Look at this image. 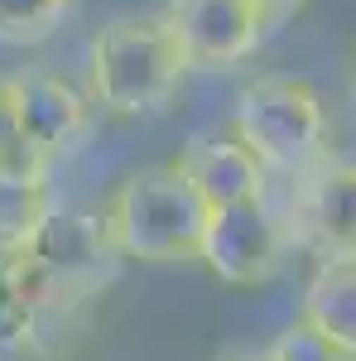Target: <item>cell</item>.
<instances>
[{"instance_id":"cell-17","label":"cell","mask_w":356,"mask_h":361,"mask_svg":"<svg viewBox=\"0 0 356 361\" xmlns=\"http://www.w3.org/2000/svg\"><path fill=\"white\" fill-rule=\"evenodd\" d=\"M226 361H274V357H270V347H265V352H241V357H226Z\"/></svg>"},{"instance_id":"cell-1","label":"cell","mask_w":356,"mask_h":361,"mask_svg":"<svg viewBox=\"0 0 356 361\" xmlns=\"http://www.w3.org/2000/svg\"><path fill=\"white\" fill-rule=\"evenodd\" d=\"M97 289L58 275L34 246L0 255V347L25 361H63L92 328Z\"/></svg>"},{"instance_id":"cell-2","label":"cell","mask_w":356,"mask_h":361,"mask_svg":"<svg viewBox=\"0 0 356 361\" xmlns=\"http://www.w3.org/2000/svg\"><path fill=\"white\" fill-rule=\"evenodd\" d=\"M102 222L121 260H145V265L197 260L207 231V202L192 193L173 164H159L121 178L102 207Z\"/></svg>"},{"instance_id":"cell-9","label":"cell","mask_w":356,"mask_h":361,"mask_svg":"<svg viewBox=\"0 0 356 361\" xmlns=\"http://www.w3.org/2000/svg\"><path fill=\"white\" fill-rule=\"evenodd\" d=\"M173 169L188 178V188L207 212L212 207H231V202H255L270 188V169L255 159V149H246L236 135L226 140H192L188 149L173 159Z\"/></svg>"},{"instance_id":"cell-12","label":"cell","mask_w":356,"mask_h":361,"mask_svg":"<svg viewBox=\"0 0 356 361\" xmlns=\"http://www.w3.org/2000/svg\"><path fill=\"white\" fill-rule=\"evenodd\" d=\"M78 0H0V44L10 49H29L54 39L68 25Z\"/></svg>"},{"instance_id":"cell-15","label":"cell","mask_w":356,"mask_h":361,"mask_svg":"<svg viewBox=\"0 0 356 361\" xmlns=\"http://www.w3.org/2000/svg\"><path fill=\"white\" fill-rule=\"evenodd\" d=\"M308 0H255V10L270 20V25H279V20H289V15H299Z\"/></svg>"},{"instance_id":"cell-13","label":"cell","mask_w":356,"mask_h":361,"mask_svg":"<svg viewBox=\"0 0 356 361\" xmlns=\"http://www.w3.org/2000/svg\"><path fill=\"white\" fill-rule=\"evenodd\" d=\"M49 154L39 145H29L20 130V102H15V78H0V173H20V178H39L49 173Z\"/></svg>"},{"instance_id":"cell-8","label":"cell","mask_w":356,"mask_h":361,"mask_svg":"<svg viewBox=\"0 0 356 361\" xmlns=\"http://www.w3.org/2000/svg\"><path fill=\"white\" fill-rule=\"evenodd\" d=\"M15 102H20V130L29 145H39L49 159L78 149L92 130V92L68 82L63 73H15Z\"/></svg>"},{"instance_id":"cell-7","label":"cell","mask_w":356,"mask_h":361,"mask_svg":"<svg viewBox=\"0 0 356 361\" xmlns=\"http://www.w3.org/2000/svg\"><path fill=\"white\" fill-rule=\"evenodd\" d=\"M164 20L188 68H236L260 49L270 29L255 0H168Z\"/></svg>"},{"instance_id":"cell-5","label":"cell","mask_w":356,"mask_h":361,"mask_svg":"<svg viewBox=\"0 0 356 361\" xmlns=\"http://www.w3.org/2000/svg\"><path fill=\"white\" fill-rule=\"evenodd\" d=\"M289 226L265 197L255 202H231L207 212L202 231V255L207 270L226 284H270L289 255Z\"/></svg>"},{"instance_id":"cell-3","label":"cell","mask_w":356,"mask_h":361,"mask_svg":"<svg viewBox=\"0 0 356 361\" xmlns=\"http://www.w3.org/2000/svg\"><path fill=\"white\" fill-rule=\"evenodd\" d=\"M188 73L164 10L159 15H121L92 39L87 92L111 116H149L168 106Z\"/></svg>"},{"instance_id":"cell-16","label":"cell","mask_w":356,"mask_h":361,"mask_svg":"<svg viewBox=\"0 0 356 361\" xmlns=\"http://www.w3.org/2000/svg\"><path fill=\"white\" fill-rule=\"evenodd\" d=\"M342 106L356 121V49L347 54V68H342Z\"/></svg>"},{"instance_id":"cell-10","label":"cell","mask_w":356,"mask_h":361,"mask_svg":"<svg viewBox=\"0 0 356 361\" xmlns=\"http://www.w3.org/2000/svg\"><path fill=\"white\" fill-rule=\"evenodd\" d=\"M303 323L323 333L347 361H356V260L318 265V275L303 294Z\"/></svg>"},{"instance_id":"cell-4","label":"cell","mask_w":356,"mask_h":361,"mask_svg":"<svg viewBox=\"0 0 356 361\" xmlns=\"http://www.w3.org/2000/svg\"><path fill=\"white\" fill-rule=\"evenodd\" d=\"M231 135L265 169H284V173H303L313 159H323V135H328V111L323 97L308 78H255V82L236 97V116H231Z\"/></svg>"},{"instance_id":"cell-14","label":"cell","mask_w":356,"mask_h":361,"mask_svg":"<svg viewBox=\"0 0 356 361\" xmlns=\"http://www.w3.org/2000/svg\"><path fill=\"white\" fill-rule=\"evenodd\" d=\"M270 357L274 361H347L337 347H332L323 333H313L308 323H294V328H284V333L274 337V347H270Z\"/></svg>"},{"instance_id":"cell-11","label":"cell","mask_w":356,"mask_h":361,"mask_svg":"<svg viewBox=\"0 0 356 361\" xmlns=\"http://www.w3.org/2000/svg\"><path fill=\"white\" fill-rule=\"evenodd\" d=\"M58 197L49 173L39 178H20V173H0V255L5 250H25L44 222L54 217Z\"/></svg>"},{"instance_id":"cell-6","label":"cell","mask_w":356,"mask_h":361,"mask_svg":"<svg viewBox=\"0 0 356 361\" xmlns=\"http://www.w3.org/2000/svg\"><path fill=\"white\" fill-rule=\"evenodd\" d=\"M289 241L318 265L356 260V159H328L303 169V183L289 212Z\"/></svg>"}]
</instances>
